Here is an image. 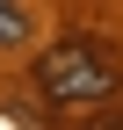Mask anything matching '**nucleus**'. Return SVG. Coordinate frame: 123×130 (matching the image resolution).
I'll return each instance as SVG.
<instances>
[{
  "instance_id": "nucleus-2",
  "label": "nucleus",
  "mask_w": 123,
  "mask_h": 130,
  "mask_svg": "<svg viewBox=\"0 0 123 130\" xmlns=\"http://www.w3.org/2000/svg\"><path fill=\"white\" fill-rule=\"evenodd\" d=\"M14 43H29V7L22 0H0V51H14Z\"/></svg>"
},
{
  "instance_id": "nucleus-3",
  "label": "nucleus",
  "mask_w": 123,
  "mask_h": 130,
  "mask_svg": "<svg viewBox=\"0 0 123 130\" xmlns=\"http://www.w3.org/2000/svg\"><path fill=\"white\" fill-rule=\"evenodd\" d=\"M87 130H123V116H101V123H87Z\"/></svg>"
},
{
  "instance_id": "nucleus-1",
  "label": "nucleus",
  "mask_w": 123,
  "mask_h": 130,
  "mask_svg": "<svg viewBox=\"0 0 123 130\" xmlns=\"http://www.w3.org/2000/svg\"><path fill=\"white\" fill-rule=\"evenodd\" d=\"M123 79V65L101 51V36H65L36 58V94H51L58 108H87V101H109Z\"/></svg>"
}]
</instances>
